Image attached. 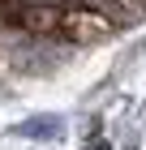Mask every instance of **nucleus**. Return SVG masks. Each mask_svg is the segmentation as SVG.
I'll return each instance as SVG.
<instances>
[{"label": "nucleus", "instance_id": "obj_1", "mask_svg": "<svg viewBox=\"0 0 146 150\" xmlns=\"http://www.w3.org/2000/svg\"><path fill=\"white\" fill-rule=\"evenodd\" d=\"M56 35L73 39V43H99V39L112 35V22L103 13H65L56 26Z\"/></svg>", "mask_w": 146, "mask_h": 150}]
</instances>
